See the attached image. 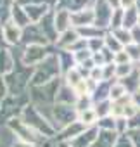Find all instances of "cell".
<instances>
[{"mask_svg":"<svg viewBox=\"0 0 140 147\" xmlns=\"http://www.w3.org/2000/svg\"><path fill=\"white\" fill-rule=\"evenodd\" d=\"M19 118H21L30 128H33L38 135H42L43 138H55V135H57L55 126L52 125V121L48 119V116H47L45 113H42L36 106H33L31 102L23 107Z\"/></svg>","mask_w":140,"mask_h":147,"instance_id":"cell-1","label":"cell"},{"mask_svg":"<svg viewBox=\"0 0 140 147\" xmlns=\"http://www.w3.org/2000/svg\"><path fill=\"white\" fill-rule=\"evenodd\" d=\"M61 78H62V67L59 62V55L54 49V52H50L48 57L33 69L30 87H42V85L52 83V82L61 80Z\"/></svg>","mask_w":140,"mask_h":147,"instance_id":"cell-2","label":"cell"},{"mask_svg":"<svg viewBox=\"0 0 140 147\" xmlns=\"http://www.w3.org/2000/svg\"><path fill=\"white\" fill-rule=\"evenodd\" d=\"M31 76H33V67H26L19 61L18 66H16V69L11 73V75L5 76V83H7V88H9V95H14V97L26 95L28 90H30Z\"/></svg>","mask_w":140,"mask_h":147,"instance_id":"cell-3","label":"cell"},{"mask_svg":"<svg viewBox=\"0 0 140 147\" xmlns=\"http://www.w3.org/2000/svg\"><path fill=\"white\" fill-rule=\"evenodd\" d=\"M7 130L16 137V140H23V142H30V144H35V145H42V144H45L48 138H43L42 135H38L33 128H30L19 116H16V118H12L7 125Z\"/></svg>","mask_w":140,"mask_h":147,"instance_id":"cell-4","label":"cell"},{"mask_svg":"<svg viewBox=\"0 0 140 147\" xmlns=\"http://www.w3.org/2000/svg\"><path fill=\"white\" fill-rule=\"evenodd\" d=\"M78 119V111L75 106H66V104H54L50 109V121L55 126V130H62L64 126L71 125Z\"/></svg>","mask_w":140,"mask_h":147,"instance_id":"cell-5","label":"cell"},{"mask_svg":"<svg viewBox=\"0 0 140 147\" xmlns=\"http://www.w3.org/2000/svg\"><path fill=\"white\" fill-rule=\"evenodd\" d=\"M50 52H54V50L48 45H26V47H23V52L19 55V61H21L23 66L35 69L40 62H43L48 57Z\"/></svg>","mask_w":140,"mask_h":147,"instance_id":"cell-6","label":"cell"},{"mask_svg":"<svg viewBox=\"0 0 140 147\" xmlns=\"http://www.w3.org/2000/svg\"><path fill=\"white\" fill-rule=\"evenodd\" d=\"M112 7L106 0H94V12H95V26L100 30H109L111 16H112Z\"/></svg>","mask_w":140,"mask_h":147,"instance_id":"cell-7","label":"cell"},{"mask_svg":"<svg viewBox=\"0 0 140 147\" xmlns=\"http://www.w3.org/2000/svg\"><path fill=\"white\" fill-rule=\"evenodd\" d=\"M71 24L76 30L87 28V26H94L95 24V12H94V2L90 5H87L81 11L71 12Z\"/></svg>","mask_w":140,"mask_h":147,"instance_id":"cell-8","label":"cell"},{"mask_svg":"<svg viewBox=\"0 0 140 147\" xmlns=\"http://www.w3.org/2000/svg\"><path fill=\"white\" fill-rule=\"evenodd\" d=\"M21 45L23 47H26V45H48V47H52L48 43V40L43 36V33H42L38 24H30V26H26L23 30Z\"/></svg>","mask_w":140,"mask_h":147,"instance_id":"cell-9","label":"cell"},{"mask_svg":"<svg viewBox=\"0 0 140 147\" xmlns=\"http://www.w3.org/2000/svg\"><path fill=\"white\" fill-rule=\"evenodd\" d=\"M2 36H4V43L7 47H16L21 45V38H23V28L18 26L14 21H5L2 26Z\"/></svg>","mask_w":140,"mask_h":147,"instance_id":"cell-10","label":"cell"},{"mask_svg":"<svg viewBox=\"0 0 140 147\" xmlns=\"http://www.w3.org/2000/svg\"><path fill=\"white\" fill-rule=\"evenodd\" d=\"M99 126H88L85 128V131H81L76 138H73L71 142H67L69 147H94L99 137Z\"/></svg>","mask_w":140,"mask_h":147,"instance_id":"cell-11","label":"cell"},{"mask_svg":"<svg viewBox=\"0 0 140 147\" xmlns=\"http://www.w3.org/2000/svg\"><path fill=\"white\" fill-rule=\"evenodd\" d=\"M23 7H24V12H26V16H28V19H30L31 24H38V23L54 9V7H50V5H47V4H36V2L24 4Z\"/></svg>","mask_w":140,"mask_h":147,"instance_id":"cell-12","label":"cell"},{"mask_svg":"<svg viewBox=\"0 0 140 147\" xmlns=\"http://www.w3.org/2000/svg\"><path fill=\"white\" fill-rule=\"evenodd\" d=\"M18 59L11 47H0V75L7 76L16 69Z\"/></svg>","mask_w":140,"mask_h":147,"instance_id":"cell-13","label":"cell"},{"mask_svg":"<svg viewBox=\"0 0 140 147\" xmlns=\"http://www.w3.org/2000/svg\"><path fill=\"white\" fill-rule=\"evenodd\" d=\"M80 38L81 36H80V31L76 28H69L67 31H64L57 36V40L54 43V49L55 50H69Z\"/></svg>","mask_w":140,"mask_h":147,"instance_id":"cell-14","label":"cell"},{"mask_svg":"<svg viewBox=\"0 0 140 147\" xmlns=\"http://www.w3.org/2000/svg\"><path fill=\"white\" fill-rule=\"evenodd\" d=\"M85 128H87V126L76 119V121H73L71 125H67V126H64L62 130H59L57 135H55V138H57L59 142H62V144H67V142H71L73 138H76L81 131H85Z\"/></svg>","mask_w":140,"mask_h":147,"instance_id":"cell-15","label":"cell"},{"mask_svg":"<svg viewBox=\"0 0 140 147\" xmlns=\"http://www.w3.org/2000/svg\"><path fill=\"white\" fill-rule=\"evenodd\" d=\"M52 12H54V26H55L59 35L67 31L69 28H73V24H71V12H69L67 9L54 7Z\"/></svg>","mask_w":140,"mask_h":147,"instance_id":"cell-16","label":"cell"},{"mask_svg":"<svg viewBox=\"0 0 140 147\" xmlns=\"http://www.w3.org/2000/svg\"><path fill=\"white\" fill-rule=\"evenodd\" d=\"M76 99H78V94L75 92V88L67 87L66 83H62V82H61V87H59L57 95H55V104L75 106V104H76Z\"/></svg>","mask_w":140,"mask_h":147,"instance_id":"cell-17","label":"cell"},{"mask_svg":"<svg viewBox=\"0 0 140 147\" xmlns=\"http://www.w3.org/2000/svg\"><path fill=\"white\" fill-rule=\"evenodd\" d=\"M83 80H87V78L83 76V73L80 71L78 66L71 67V69H67L64 75H62V83H66L67 87H71V88H76Z\"/></svg>","mask_w":140,"mask_h":147,"instance_id":"cell-18","label":"cell"},{"mask_svg":"<svg viewBox=\"0 0 140 147\" xmlns=\"http://www.w3.org/2000/svg\"><path fill=\"white\" fill-rule=\"evenodd\" d=\"M92 2H94V0H57V2H55V7L67 9L69 12H76V11L85 9V7L90 5Z\"/></svg>","mask_w":140,"mask_h":147,"instance_id":"cell-19","label":"cell"},{"mask_svg":"<svg viewBox=\"0 0 140 147\" xmlns=\"http://www.w3.org/2000/svg\"><path fill=\"white\" fill-rule=\"evenodd\" d=\"M11 21H14L18 26H21L23 30L26 28V26H30L31 23H30V19H28V16H26V12H24V7L21 5V4H14L12 5V11H11Z\"/></svg>","mask_w":140,"mask_h":147,"instance_id":"cell-20","label":"cell"},{"mask_svg":"<svg viewBox=\"0 0 140 147\" xmlns=\"http://www.w3.org/2000/svg\"><path fill=\"white\" fill-rule=\"evenodd\" d=\"M116 140H118V133L114 130H100L94 147H114Z\"/></svg>","mask_w":140,"mask_h":147,"instance_id":"cell-21","label":"cell"},{"mask_svg":"<svg viewBox=\"0 0 140 147\" xmlns=\"http://www.w3.org/2000/svg\"><path fill=\"white\" fill-rule=\"evenodd\" d=\"M111 83L112 82H100L97 85V88L94 90L92 94V99H94V104L97 102H102V100H109V90H111Z\"/></svg>","mask_w":140,"mask_h":147,"instance_id":"cell-22","label":"cell"},{"mask_svg":"<svg viewBox=\"0 0 140 147\" xmlns=\"http://www.w3.org/2000/svg\"><path fill=\"white\" fill-rule=\"evenodd\" d=\"M128 95H131V94H128V90H126L118 80L111 83V90H109V100H111V102H119L121 99H125V97H128Z\"/></svg>","mask_w":140,"mask_h":147,"instance_id":"cell-23","label":"cell"},{"mask_svg":"<svg viewBox=\"0 0 140 147\" xmlns=\"http://www.w3.org/2000/svg\"><path fill=\"white\" fill-rule=\"evenodd\" d=\"M78 121L83 123L87 128H88V126H97V123H99V116H97L95 109L92 107V109H87V111L78 113Z\"/></svg>","mask_w":140,"mask_h":147,"instance_id":"cell-24","label":"cell"},{"mask_svg":"<svg viewBox=\"0 0 140 147\" xmlns=\"http://www.w3.org/2000/svg\"><path fill=\"white\" fill-rule=\"evenodd\" d=\"M104 45H106V49L111 52V54H118V52H121L125 47L119 43V40L111 33V31H107L106 33V36H104Z\"/></svg>","mask_w":140,"mask_h":147,"instance_id":"cell-25","label":"cell"},{"mask_svg":"<svg viewBox=\"0 0 140 147\" xmlns=\"http://www.w3.org/2000/svg\"><path fill=\"white\" fill-rule=\"evenodd\" d=\"M137 21H138V11H137V9L125 11V16H123V28L131 30V28L137 26Z\"/></svg>","mask_w":140,"mask_h":147,"instance_id":"cell-26","label":"cell"},{"mask_svg":"<svg viewBox=\"0 0 140 147\" xmlns=\"http://www.w3.org/2000/svg\"><path fill=\"white\" fill-rule=\"evenodd\" d=\"M14 4V0H0V23L2 24L11 19V11Z\"/></svg>","mask_w":140,"mask_h":147,"instance_id":"cell-27","label":"cell"},{"mask_svg":"<svg viewBox=\"0 0 140 147\" xmlns=\"http://www.w3.org/2000/svg\"><path fill=\"white\" fill-rule=\"evenodd\" d=\"M123 16H125L123 9H114L112 16H111V23H109V30L107 31H114V30L123 28Z\"/></svg>","mask_w":140,"mask_h":147,"instance_id":"cell-28","label":"cell"},{"mask_svg":"<svg viewBox=\"0 0 140 147\" xmlns=\"http://www.w3.org/2000/svg\"><path fill=\"white\" fill-rule=\"evenodd\" d=\"M111 33L119 40V43H121L123 47H126V45L133 43V40H131V31H130V30H126V28H119V30H114V31H111Z\"/></svg>","mask_w":140,"mask_h":147,"instance_id":"cell-29","label":"cell"},{"mask_svg":"<svg viewBox=\"0 0 140 147\" xmlns=\"http://www.w3.org/2000/svg\"><path fill=\"white\" fill-rule=\"evenodd\" d=\"M75 107H76L78 113L87 111V109H92V107H94V99H92V95H78Z\"/></svg>","mask_w":140,"mask_h":147,"instance_id":"cell-30","label":"cell"},{"mask_svg":"<svg viewBox=\"0 0 140 147\" xmlns=\"http://www.w3.org/2000/svg\"><path fill=\"white\" fill-rule=\"evenodd\" d=\"M111 106H112L111 100H102V102L94 104V109H95L99 119H100V118H106V116H111Z\"/></svg>","mask_w":140,"mask_h":147,"instance_id":"cell-31","label":"cell"},{"mask_svg":"<svg viewBox=\"0 0 140 147\" xmlns=\"http://www.w3.org/2000/svg\"><path fill=\"white\" fill-rule=\"evenodd\" d=\"M125 52L128 54L130 61H131L135 66L140 64V45H138V43H130V45H126V47H125Z\"/></svg>","mask_w":140,"mask_h":147,"instance_id":"cell-32","label":"cell"},{"mask_svg":"<svg viewBox=\"0 0 140 147\" xmlns=\"http://www.w3.org/2000/svg\"><path fill=\"white\" fill-rule=\"evenodd\" d=\"M97 126H99V130H114L116 131V118H112V116L100 118Z\"/></svg>","mask_w":140,"mask_h":147,"instance_id":"cell-33","label":"cell"},{"mask_svg":"<svg viewBox=\"0 0 140 147\" xmlns=\"http://www.w3.org/2000/svg\"><path fill=\"white\" fill-rule=\"evenodd\" d=\"M88 42V50L92 52V54H95V52H100L106 45H104V38H94V40H87Z\"/></svg>","mask_w":140,"mask_h":147,"instance_id":"cell-34","label":"cell"},{"mask_svg":"<svg viewBox=\"0 0 140 147\" xmlns=\"http://www.w3.org/2000/svg\"><path fill=\"white\" fill-rule=\"evenodd\" d=\"M138 113H140V109H138V106L135 104V100H131V102L125 104V118H126V119L133 118V116H135V114H138Z\"/></svg>","mask_w":140,"mask_h":147,"instance_id":"cell-35","label":"cell"},{"mask_svg":"<svg viewBox=\"0 0 140 147\" xmlns=\"http://www.w3.org/2000/svg\"><path fill=\"white\" fill-rule=\"evenodd\" d=\"M112 62H114L116 66H119V64H128V62H131V61H130L128 54H126V52H125V49H123L121 52L114 54V57H112Z\"/></svg>","mask_w":140,"mask_h":147,"instance_id":"cell-36","label":"cell"},{"mask_svg":"<svg viewBox=\"0 0 140 147\" xmlns=\"http://www.w3.org/2000/svg\"><path fill=\"white\" fill-rule=\"evenodd\" d=\"M128 131V119L126 118H116V133L125 135Z\"/></svg>","mask_w":140,"mask_h":147,"instance_id":"cell-37","label":"cell"},{"mask_svg":"<svg viewBox=\"0 0 140 147\" xmlns=\"http://www.w3.org/2000/svg\"><path fill=\"white\" fill-rule=\"evenodd\" d=\"M7 97H9V88H7V83H5V76L0 75V104Z\"/></svg>","mask_w":140,"mask_h":147,"instance_id":"cell-38","label":"cell"},{"mask_svg":"<svg viewBox=\"0 0 140 147\" xmlns=\"http://www.w3.org/2000/svg\"><path fill=\"white\" fill-rule=\"evenodd\" d=\"M114 147H133V144H131L128 133H125V135H118V140H116Z\"/></svg>","mask_w":140,"mask_h":147,"instance_id":"cell-39","label":"cell"},{"mask_svg":"<svg viewBox=\"0 0 140 147\" xmlns=\"http://www.w3.org/2000/svg\"><path fill=\"white\" fill-rule=\"evenodd\" d=\"M126 133H128L133 147H140V130H128Z\"/></svg>","mask_w":140,"mask_h":147,"instance_id":"cell-40","label":"cell"},{"mask_svg":"<svg viewBox=\"0 0 140 147\" xmlns=\"http://www.w3.org/2000/svg\"><path fill=\"white\" fill-rule=\"evenodd\" d=\"M135 4H137V0H119V9L130 11V9H135Z\"/></svg>","mask_w":140,"mask_h":147,"instance_id":"cell-41","label":"cell"},{"mask_svg":"<svg viewBox=\"0 0 140 147\" xmlns=\"http://www.w3.org/2000/svg\"><path fill=\"white\" fill-rule=\"evenodd\" d=\"M130 31H131V40H133V43H138V45H140V26H135V28H131Z\"/></svg>","mask_w":140,"mask_h":147,"instance_id":"cell-42","label":"cell"},{"mask_svg":"<svg viewBox=\"0 0 140 147\" xmlns=\"http://www.w3.org/2000/svg\"><path fill=\"white\" fill-rule=\"evenodd\" d=\"M12 147H38V145L30 144V142H23V140H14L12 142Z\"/></svg>","mask_w":140,"mask_h":147,"instance_id":"cell-43","label":"cell"},{"mask_svg":"<svg viewBox=\"0 0 140 147\" xmlns=\"http://www.w3.org/2000/svg\"><path fill=\"white\" fill-rule=\"evenodd\" d=\"M106 2H107L112 9H119V0H106Z\"/></svg>","mask_w":140,"mask_h":147,"instance_id":"cell-44","label":"cell"},{"mask_svg":"<svg viewBox=\"0 0 140 147\" xmlns=\"http://www.w3.org/2000/svg\"><path fill=\"white\" fill-rule=\"evenodd\" d=\"M133 100H135V104H137L138 109H140V94H135V95H133Z\"/></svg>","mask_w":140,"mask_h":147,"instance_id":"cell-45","label":"cell"},{"mask_svg":"<svg viewBox=\"0 0 140 147\" xmlns=\"http://www.w3.org/2000/svg\"><path fill=\"white\" fill-rule=\"evenodd\" d=\"M135 9L140 12V0H137V4H135Z\"/></svg>","mask_w":140,"mask_h":147,"instance_id":"cell-46","label":"cell"},{"mask_svg":"<svg viewBox=\"0 0 140 147\" xmlns=\"http://www.w3.org/2000/svg\"><path fill=\"white\" fill-rule=\"evenodd\" d=\"M137 26H140V12H138V21H137Z\"/></svg>","mask_w":140,"mask_h":147,"instance_id":"cell-47","label":"cell"},{"mask_svg":"<svg viewBox=\"0 0 140 147\" xmlns=\"http://www.w3.org/2000/svg\"><path fill=\"white\" fill-rule=\"evenodd\" d=\"M137 94H140V83H138V92H137Z\"/></svg>","mask_w":140,"mask_h":147,"instance_id":"cell-48","label":"cell"},{"mask_svg":"<svg viewBox=\"0 0 140 147\" xmlns=\"http://www.w3.org/2000/svg\"><path fill=\"white\" fill-rule=\"evenodd\" d=\"M137 67H138V69H140V64H137Z\"/></svg>","mask_w":140,"mask_h":147,"instance_id":"cell-49","label":"cell"},{"mask_svg":"<svg viewBox=\"0 0 140 147\" xmlns=\"http://www.w3.org/2000/svg\"><path fill=\"white\" fill-rule=\"evenodd\" d=\"M14 2H16V4H18V2H19V0H14Z\"/></svg>","mask_w":140,"mask_h":147,"instance_id":"cell-50","label":"cell"}]
</instances>
